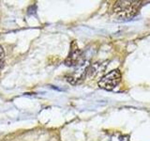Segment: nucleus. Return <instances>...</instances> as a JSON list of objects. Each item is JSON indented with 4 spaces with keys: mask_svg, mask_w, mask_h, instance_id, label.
<instances>
[{
    "mask_svg": "<svg viewBox=\"0 0 150 141\" xmlns=\"http://www.w3.org/2000/svg\"><path fill=\"white\" fill-rule=\"evenodd\" d=\"M141 7V1H116L114 4L112 11L118 18L129 20L137 15Z\"/></svg>",
    "mask_w": 150,
    "mask_h": 141,
    "instance_id": "f257e3e1",
    "label": "nucleus"
},
{
    "mask_svg": "<svg viewBox=\"0 0 150 141\" xmlns=\"http://www.w3.org/2000/svg\"><path fill=\"white\" fill-rule=\"evenodd\" d=\"M121 73L119 70H112L109 73L102 76L98 81V87L105 90H112L121 81Z\"/></svg>",
    "mask_w": 150,
    "mask_h": 141,
    "instance_id": "f03ea898",
    "label": "nucleus"
},
{
    "mask_svg": "<svg viewBox=\"0 0 150 141\" xmlns=\"http://www.w3.org/2000/svg\"><path fill=\"white\" fill-rule=\"evenodd\" d=\"M83 53L79 49L78 44L76 41H72L71 46H70V51L68 58L65 60V64L69 67L72 66H78L83 63Z\"/></svg>",
    "mask_w": 150,
    "mask_h": 141,
    "instance_id": "7ed1b4c3",
    "label": "nucleus"
},
{
    "mask_svg": "<svg viewBox=\"0 0 150 141\" xmlns=\"http://www.w3.org/2000/svg\"><path fill=\"white\" fill-rule=\"evenodd\" d=\"M87 74V68L86 69H81L78 70H75L72 73L67 76L68 82H69L72 85H76L81 83L83 80L86 78V75Z\"/></svg>",
    "mask_w": 150,
    "mask_h": 141,
    "instance_id": "20e7f679",
    "label": "nucleus"
},
{
    "mask_svg": "<svg viewBox=\"0 0 150 141\" xmlns=\"http://www.w3.org/2000/svg\"><path fill=\"white\" fill-rule=\"evenodd\" d=\"M5 50H4V48L3 47L0 45V60H3V58H5Z\"/></svg>",
    "mask_w": 150,
    "mask_h": 141,
    "instance_id": "39448f33",
    "label": "nucleus"
},
{
    "mask_svg": "<svg viewBox=\"0 0 150 141\" xmlns=\"http://www.w3.org/2000/svg\"><path fill=\"white\" fill-rule=\"evenodd\" d=\"M4 65H5V63H4V61H3V60H0V72H1V70L3 69V67H4Z\"/></svg>",
    "mask_w": 150,
    "mask_h": 141,
    "instance_id": "423d86ee",
    "label": "nucleus"
}]
</instances>
